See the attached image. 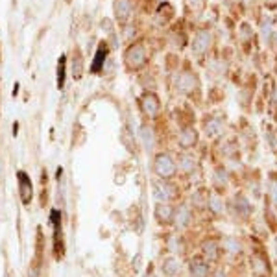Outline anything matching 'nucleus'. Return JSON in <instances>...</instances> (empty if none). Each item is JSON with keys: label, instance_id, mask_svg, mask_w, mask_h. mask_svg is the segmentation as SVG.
<instances>
[{"label": "nucleus", "instance_id": "nucleus-2", "mask_svg": "<svg viewBox=\"0 0 277 277\" xmlns=\"http://www.w3.org/2000/svg\"><path fill=\"white\" fill-rule=\"evenodd\" d=\"M175 168H177V166H175L174 159H172L168 154H159L157 157H155L154 170L159 177H163V179L172 177V175L175 174Z\"/></svg>", "mask_w": 277, "mask_h": 277}, {"label": "nucleus", "instance_id": "nucleus-33", "mask_svg": "<svg viewBox=\"0 0 277 277\" xmlns=\"http://www.w3.org/2000/svg\"><path fill=\"white\" fill-rule=\"evenodd\" d=\"M276 103H277V91H276Z\"/></svg>", "mask_w": 277, "mask_h": 277}, {"label": "nucleus", "instance_id": "nucleus-19", "mask_svg": "<svg viewBox=\"0 0 277 277\" xmlns=\"http://www.w3.org/2000/svg\"><path fill=\"white\" fill-rule=\"evenodd\" d=\"M204 253L209 261H218V244L213 242V240H209L204 244Z\"/></svg>", "mask_w": 277, "mask_h": 277}, {"label": "nucleus", "instance_id": "nucleus-6", "mask_svg": "<svg viewBox=\"0 0 277 277\" xmlns=\"http://www.w3.org/2000/svg\"><path fill=\"white\" fill-rule=\"evenodd\" d=\"M141 107H143V111L148 117H155V115L161 111V100L154 92H146L143 98H141Z\"/></svg>", "mask_w": 277, "mask_h": 277}, {"label": "nucleus", "instance_id": "nucleus-12", "mask_svg": "<svg viewBox=\"0 0 277 277\" xmlns=\"http://www.w3.org/2000/svg\"><path fill=\"white\" fill-rule=\"evenodd\" d=\"M233 205H235V213L240 218H248V216L251 215V205H249V202H248L244 196H236L235 200H233Z\"/></svg>", "mask_w": 277, "mask_h": 277}, {"label": "nucleus", "instance_id": "nucleus-8", "mask_svg": "<svg viewBox=\"0 0 277 277\" xmlns=\"http://www.w3.org/2000/svg\"><path fill=\"white\" fill-rule=\"evenodd\" d=\"M209 46H211V33L205 30L200 31L194 37V41H192V52L196 56H202V54H205L209 50Z\"/></svg>", "mask_w": 277, "mask_h": 277}, {"label": "nucleus", "instance_id": "nucleus-31", "mask_svg": "<svg viewBox=\"0 0 277 277\" xmlns=\"http://www.w3.org/2000/svg\"><path fill=\"white\" fill-rule=\"evenodd\" d=\"M215 277H227V276H226V272H224V270H218V272L215 274Z\"/></svg>", "mask_w": 277, "mask_h": 277}, {"label": "nucleus", "instance_id": "nucleus-14", "mask_svg": "<svg viewBox=\"0 0 277 277\" xmlns=\"http://www.w3.org/2000/svg\"><path fill=\"white\" fill-rule=\"evenodd\" d=\"M204 130H205L207 137L215 139L218 135H222V131H224V124H222V120H218V118H209L205 122V126H204Z\"/></svg>", "mask_w": 277, "mask_h": 277}, {"label": "nucleus", "instance_id": "nucleus-25", "mask_svg": "<svg viewBox=\"0 0 277 277\" xmlns=\"http://www.w3.org/2000/svg\"><path fill=\"white\" fill-rule=\"evenodd\" d=\"M215 179H216V183L220 185H224L227 181V174H226V170H222V168H218L216 170V174H215Z\"/></svg>", "mask_w": 277, "mask_h": 277}, {"label": "nucleus", "instance_id": "nucleus-1", "mask_svg": "<svg viewBox=\"0 0 277 277\" xmlns=\"http://www.w3.org/2000/svg\"><path fill=\"white\" fill-rule=\"evenodd\" d=\"M124 59H126V65L130 67V69H141L146 65L148 61V50H146V46H144V43H133L128 52H126V56H124Z\"/></svg>", "mask_w": 277, "mask_h": 277}, {"label": "nucleus", "instance_id": "nucleus-15", "mask_svg": "<svg viewBox=\"0 0 277 277\" xmlns=\"http://www.w3.org/2000/svg\"><path fill=\"white\" fill-rule=\"evenodd\" d=\"M139 135H141V141H143V146L148 150V152H152L155 146V135H154V130L150 128V126H143L141 128V131H139Z\"/></svg>", "mask_w": 277, "mask_h": 277}, {"label": "nucleus", "instance_id": "nucleus-29", "mask_svg": "<svg viewBox=\"0 0 277 277\" xmlns=\"http://www.w3.org/2000/svg\"><path fill=\"white\" fill-rule=\"evenodd\" d=\"M172 244H170V248H172V251H181V238H177V244H175V236H172V240H170Z\"/></svg>", "mask_w": 277, "mask_h": 277}, {"label": "nucleus", "instance_id": "nucleus-26", "mask_svg": "<svg viewBox=\"0 0 277 277\" xmlns=\"http://www.w3.org/2000/svg\"><path fill=\"white\" fill-rule=\"evenodd\" d=\"M187 4H189V8H192V10H200V8H204L205 0H187Z\"/></svg>", "mask_w": 277, "mask_h": 277}, {"label": "nucleus", "instance_id": "nucleus-20", "mask_svg": "<svg viewBox=\"0 0 277 277\" xmlns=\"http://www.w3.org/2000/svg\"><path fill=\"white\" fill-rule=\"evenodd\" d=\"M209 207H211V211H213L215 215H220V213L224 211V202H222V198H220V196H213V198L209 200Z\"/></svg>", "mask_w": 277, "mask_h": 277}, {"label": "nucleus", "instance_id": "nucleus-16", "mask_svg": "<svg viewBox=\"0 0 277 277\" xmlns=\"http://www.w3.org/2000/svg\"><path fill=\"white\" fill-rule=\"evenodd\" d=\"M174 218H175V226L179 227V229H183V227L189 226V222H190V218H192L190 209H189L187 205H181L174 213Z\"/></svg>", "mask_w": 277, "mask_h": 277}, {"label": "nucleus", "instance_id": "nucleus-7", "mask_svg": "<svg viewBox=\"0 0 277 277\" xmlns=\"http://www.w3.org/2000/svg\"><path fill=\"white\" fill-rule=\"evenodd\" d=\"M133 11V0H115V17L118 22H128Z\"/></svg>", "mask_w": 277, "mask_h": 277}, {"label": "nucleus", "instance_id": "nucleus-23", "mask_svg": "<svg viewBox=\"0 0 277 277\" xmlns=\"http://www.w3.org/2000/svg\"><path fill=\"white\" fill-rule=\"evenodd\" d=\"M261 31H262V39L264 43H270L272 39V21L270 19H264L262 24H261Z\"/></svg>", "mask_w": 277, "mask_h": 277}, {"label": "nucleus", "instance_id": "nucleus-18", "mask_svg": "<svg viewBox=\"0 0 277 277\" xmlns=\"http://www.w3.org/2000/svg\"><path fill=\"white\" fill-rule=\"evenodd\" d=\"M179 168L183 170V172H192L196 168V161L192 159V155L189 154H183L179 157Z\"/></svg>", "mask_w": 277, "mask_h": 277}, {"label": "nucleus", "instance_id": "nucleus-21", "mask_svg": "<svg viewBox=\"0 0 277 277\" xmlns=\"http://www.w3.org/2000/svg\"><path fill=\"white\" fill-rule=\"evenodd\" d=\"M224 246H226L227 251H229V253H233V255H236V253H240V251H242V246H240V242H238L236 238H227Z\"/></svg>", "mask_w": 277, "mask_h": 277}, {"label": "nucleus", "instance_id": "nucleus-10", "mask_svg": "<svg viewBox=\"0 0 277 277\" xmlns=\"http://www.w3.org/2000/svg\"><path fill=\"white\" fill-rule=\"evenodd\" d=\"M177 143H179L181 148H192V146L198 143V133H196L194 128H183V130L179 131Z\"/></svg>", "mask_w": 277, "mask_h": 277}, {"label": "nucleus", "instance_id": "nucleus-11", "mask_svg": "<svg viewBox=\"0 0 277 277\" xmlns=\"http://www.w3.org/2000/svg\"><path fill=\"white\" fill-rule=\"evenodd\" d=\"M155 218L159 224H168L174 218V209L168 204H157L155 205Z\"/></svg>", "mask_w": 277, "mask_h": 277}, {"label": "nucleus", "instance_id": "nucleus-22", "mask_svg": "<svg viewBox=\"0 0 277 277\" xmlns=\"http://www.w3.org/2000/svg\"><path fill=\"white\" fill-rule=\"evenodd\" d=\"M204 196H207V190L200 189V190H198V192H194V196H192V204H194L196 207H205L207 205V198H204Z\"/></svg>", "mask_w": 277, "mask_h": 277}, {"label": "nucleus", "instance_id": "nucleus-13", "mask_svg": "<svg viewBox=\"0 0 277 277\" xmlns=\"http://www.w3.org/2000/svg\"><path fill=\"white\" fill-rule=\"evenodd\" d=\"M181 270V264L175 257H166L163 261V274L166 277H175Z\"/></svg>", "mask_w": 277, "mask_h": 277}, {"label": "nucleus", "instance_id": "nucleus-5", "mask_svg": "<svg viewBox=\"0 0 277 277\" xmlns=\"http://www.w3.org/2000/svg\"><path fill=\"white\" fill-rule=\"evenodd\" d=\"M152 194L157 200V204H166L168 200H172L175 194V189L170 183H164V181H159V183H154L152 187Z\"/></svg>", "mask_w": 277, "mask_h": 277}, {"label": "nucleus", "instance_id": "nucleus-32", "mask_svg": "<svg viewBox=\"0 0 277 277\" xmlns=\"http://www.w3.org/2000/svg\"><path fill=\"white\" fill-rule=\"evenodd\" d=\"M144 277H154V276H152V274H148V276H144Z\"/></svg>", "mask_w": 277, "mask_h": 277}, {"label": "nucleus", "instance_id": "nucleus-27", "mask_svg": "<svg viewBox=\"0 0 277 277\" xmlns=\"http://www.w3.org/2000/svg\"><path fill=\"white\" fill-rule=\"evenodd\" d=\"M266 135H268V141H270V144H272V148L277 152V139H276V135H274V131H272V130H268Z\"/></svg>", "mask_w": 277, "mask_h": 277}, {"label": "nucleus", "instance_id": "nucleus-3", "mask_svg": "<svg viewBox=\"0 0 277 277\" xmlns=\"http://www.w3.org/2000/svg\"><path fill=\"white\" fill-rule=\"evenodd\" d=\"M196 87H198V78H196L194 72L183 71L177 74V78H175V89L181 92V94H190Z\"/></svg>", "mask_w": 277, "mask_h": 277}, {"label": "nucleus", "instance_id": "nucleus-9", "mask_svg": "<svg viewBox=\"0 0 277 277\" xmlns=\"http://www.w3.org/2000/svg\"><path fill=\"white\" fill-rule=\"evenodd\" d=\"M189 276L190 277H207L209 276V264L202 257H194L189 264Z\"/></svg>", "mask_w": 277, "mask_h": 277}, {"label": "nucleus", "instance_id": "nucleus-4", "mask_svg": "<svg viewBox=\"0 0 277 277\" xmlns=\"http://www.w3.org/2000/svg\"><path fill=\"white\" fill-rule=\"evenodd\" d=\"M17 179H19V196H21L22 204L30 205L31 198H33V189H31L30 175L26 172H17Z\"/></svg>", "mask_w": 277, "mask_h": 277}, {"label": "nucleus", "instance_id": "nucleus-30", "mask_svg": "<svg viewBox=\"0 0 277 277\" xmlns=\"http://www.w3.org/2000/svg\"><path fill=\"white\" fill-rule=\"evenodd\" d=\"M270 189H272V198H274V204H277V181H274Z\"/></svg>", "mask_w": 277, "mask_h": 277}, {"label": "nucleus", "instance_id": "nucleus-17", "mask_svg": "<svg viewBox=\"0 0 277 277\" xmlns=\"http://www.w3.org/2000/svg\"><path fill=\"white\" fill-rule=\"evenodd\" d=\"M105 56H107V46H105V44H100V46H98V52H96V58H94V63H92V72H98L102 69L103 61H105Z\"/></svg>", "mask_w": 277, "mask_h": 277}, {"label": "nucleus", "instance_id": "nucleus-28", "mask_svg": "<svg viewBox=\"0 0 277 277\" xmlns=\"http://www.w3.org/2000/svg\"><path fill=\"white\" fill-rule=\"evenodd\" d=\"M240 31H242V41L249 39L251 33H249V26H248V24H242V26H240Z\"/></svg>", "mask_w": 277, "mask_h": 277}, {"label": "nucleus", "instance_id": "nucleus-24", "mask_svg": "<svg viewBox=\"0 0 277 277\" xmlns=\"http://www.w3.org/2000/svg\"><path fill=\"white\" fill-rule=\"evenodd\" d=\"M65 83V56L58 63V87H63Z\"/></svg>", "mask_w": 277, "mask_h": 277}, {"label": "nucleus", "instance_id": "nucleus-34", "mask_svg": "<svg viewBox=\"0 0 277 277\" xmlns=\"http://www.w3.org/2000/svg\"><path fill=\"white\" fill-rule=\"evenodd\" d=\"M268 2H277V0H268Z\"/></svg>", "mask_w": 277, "mask_h": 277}]
</instances>
